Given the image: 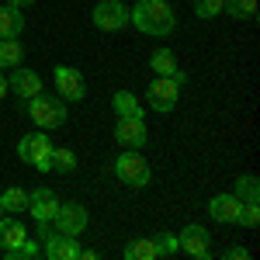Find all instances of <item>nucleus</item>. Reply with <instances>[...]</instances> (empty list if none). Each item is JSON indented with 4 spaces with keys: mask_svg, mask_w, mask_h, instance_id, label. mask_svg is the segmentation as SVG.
<instances>
[{
    "mask_svg": "<svg viewBox=\"0 0 260 260\" xmlns=\"http://www.w3.org/2000/svg\"><path fill=\"white\" fill-rule=\"evenodd\" d=\"M128 21L139 28L142 35H153V39H167L177 28V14H174V7L167 0H139L128 11Z\"/></svg>",
    "mask_w": 260,
    "mask_h": 260,
    "instance_id": "f257e3e1",
    "label": "nucleus"
},
{
    "mask_svg": "<svg viewBox=\"0 0 260 260\" xmlns=\"http://www.w3.org/2000/svg\"><path fill=\"white\" fill-rule=\"evenodd\" d=\"M184 83H187V73H184V70H177L174 77H153V83L146 87V101H149V108L160 111V115L174 111V108H177L180 90H184Z\"/></svg>",
    "mask_w": 260,
    "mask_h": 260,
    "instance_id": "f03ea898",
    "label": "nucleus"
},
{
    "mask_svg": "<svg viewBox=\"0 0 260 260\" xmlns=\"http://www.w3.org/2000/svg\"><path fill=\"white\" fill-rule=\"evenodd\" d=\"M28 118L39 125L42 132H52L66 125V101L52 98V94H35L28 101Z\"/></svg>",
    "mask_w": 260,
    "mask_h": 260,
    "instance_id": "7ed1b4c3",
    "label": "nucleus"
},
{
    "mask_svg": "<svg viewBox=\"0 0 260 260\" xmlns=\"http://www.w3.org/2000/svg\"><path fill=\"white\" fill-rule=\"evenodd\" d=\"M115 177L125 184V187H146L153 180V167L142 156L139 149H125L118 160H115Z\"/></svg>",
    "mask_w": 260,
    "mask_h": 260,
    "instance_id": "20e7f679",
    "label": "nucleus"
},
{
    "mask_svg": "<svg viewBox=\"0 0 260 260\" xmlns=\"http://www.w3.org/2000/svg\"><path fill=\"white\" fill-rule=\"evenodd\" d=\"M18 156L24 163H31L35 170L49 174V170H52V142H49V136L39 128V132H31V136H24V139L18 142Z\"/></svg>",
    "mask_w": 260,
    "mask_h": 260,
    "instance_id": "39448f33",
    "label": "nucleus"
},
{
    "mask_svg": "<svg viewBox=\"0 0 260 260\" xmlns=\"http://www.w3.org/2000/svg\"><path fill=\"white\" fill-rule=\"evenodd\" d=\"M90 21H94V28L115 35V31H121L128 24V7L121 0H101L98 7H94V14H90Z\"/></svg>",
    "mask_w": 260,
    "mask_h": 260,
    "instance_id": "423d86ee",
    "label": "nucleus"
},
{
    "mask_svg": "<svg viewBox=\"0 0 260 260\" xmlns=\"http://www.w3.org/2000/svg\"><path fill=\"white\" fill-rule=\"evenodd\" d=\"M56 233H66V236H80L83 229H87V208H83L80 201H59V212H56Z\"/></svg>",
    "mask_w": 260,
    "mask_h": 260,
    "instance_id": "0eeeda50",
    "label": "nucleus"
},
{
    "mask_svg": "<svg viewBox=\"0 0 260 260\" xmlns=\"http://www.w3.org/2000/svg\"><path fill=\"white\" fill-rule=\"evenodd\" d=\"M177 243H180L184 253H191V257H198V260H212V233L205 225H198V222L187 225L177 236Z\"/></svg>",
    "mask_w": 260,
    "mask_h": 260,
    "instance_id": "6e6552de",
    "label": "nucleus"
},
{
    "mask_svg": "<svg viewBox=\"0 0 260 260\" xmlns=\"http://www.w3.org/2000/svg\"><path fill=\"white\" fill-rule=\"evenodd\" d=\"M56 90H59L62 101H83L87 98V80H83L80 70H73V66H56Z\"/></svg>",
    "mask_w": 260,
    "mask_h": 260,
    "instance_id": "1a4fd4ad",
    "label": "nucleus"
},
{
    "mask_svg": "<svg viewBox=\"0 0 260 260\" xmlns=\"http://www.w3.org/2000/svg\"><path fill=\"white\" fill-rule=\"evenodd\" d=\"M28 212L35 215V222H52V219H56V212H59V198H56V191H49V187H35V191H28Z\"/></svg>",
    "mask_w": 260,
    "mask_h": 260,
    "instance_id": "9d476101",
    "label": "nucleus"
},
{
    "mask_svg": "<svg viewBox=\"0 0 260 260\" xmlns=\"http://www.w3.org/2000/svg\"><path fill=\"white\" fill-rule=\"evenodd\" d=\"M115 139H118L121 149H142L149 132H146V121L142 118H118L115 125Z\"/></svg>",
    "mask_w": 260,
    "mask_h": 260,
    "instance_id": "9b49d317",
    "label": "nucleus"
},
{
    "mask_svg": "<svg viewBox=\"0 0 260 260\" xmlns=\"http://www.w3.org/2000/svg\"><path fill=\"white\" fill-rule=\"evenodd\" d=\"M7 87H11L18 98L31 101L35 94H42V77L35 70H28V66H14V73L7 77Z\"/></svg>",
    "mask_w": 260,
    "mask_h": 260,
    "instance_id": "f8f14e48",
    "label": "nucleus"
},
{
    "mask_svg": "<svg viewBox=\"0 0 260 260\" xmlns=\"http://www.w3.org/2000/svg\"><path fill=\"white\" fill-rule=\"evenodd\" d=\"M240 212H243V201L236 194H215L208 201V215L222 225H236L240 222Z\"/></svg>",
    "mask_w": 260,
    "mask_h": 260,
    "instance_id": "ddd939ff",
    "label": "nucleus"
},
{
    "mask_svg": "<svg viewBox=\"0 0 260 260\" xmlns=\"http://www.w3.org/2000/svg\"><path fill=\"white\" fill-rule=\"evenodd\" d=\"M42 243H45V257H49V260H77V257H80V243H77V236L49 233Z\"/></svg>",
    "mask_w": 260,
    "mask_h": 260,
    "instance_id": "4468645a",
    "label": "nucleus"
},
{
    "mask_svg": "<svg viewBox=\"0 0 260 260\" xmlns=\"http://www.w3.org/2000/svg\"><path fill=\"white\" fill-rule=\"evenodd\" d=\"M24 240H28V229L21 225L18 215H14V219H4V215H0V246H4V250H14V246H21Z\"/></svg>",
    "mask_w": 260,
    "mask_h": 260,
    "instance_id": "2eb2a0df",
    "label": "nucleus"
},
{
    "mask_svg": "<svg viewBox=\"0 0 260 260\" xmlns=\"http://www.w3.org/2000/svg\"><path fill=\"white\" fill-rule=\"evenodd\" d=\"M21 28H24V14H21V7L4 4V7H0V39H18Z\"/></svg>",
    "mask_w": 260,
    "mask_h": 260,
    "instance_id": "dca6fc26",
    "label": "nucleus"
},
{
    "mask_svg": "<svg viewBox=\"0 0 260 260\" xmlns=\"http://www.w3.org/2000/svg\"><path fill=\"white\" fill-rule=\"evenodd\" d=\"M111 108H115L118 118H142V104L132 90H118V94L111 98Z\"/></svg>",
    "mask_w": 260,
    "mask_h": 260,
    "instance_id": "f3484780",
    "label": "nucleus"
},
{
    "mask_svg": "<svg viewBox=\"0 0 260 260\" xmlns=\"http://www.w3.org/2000/svg\"><path fill=\"white\" fill-rule=\"evenodd\" d=\"M149 66H153V73L156 77H174L180 66H177V56L170 52V49H156L153 56H149Z\"/></svg>",
    "mask_w": 260,
    "mask_h": 260,
    "instance_id": "a211bd4d",
    "label": "nucleus"
},
{
    "mask_svg": "<svg viewBox=\"0 0 260 260\" xmlns=\"http://www.w3.org/2000/svg\"><path fill=\"white\" fill-rule=\"evenodd\" d=\"M125 260H160V250L153 240H132L125 243Z\"/></svg>",
    "mask_w": 260,
    "mask_h": 260,
    "instance_id": "6ab92c4d",
    "label": "nucleus"
},
{
    "mask_svg": "<svg viewBox=\"0 0 260 260\" xmlns=\"http://www.w3.org/2000/svg\"><path fill=\"white\" fill-rule=\"evenodd\" d=\"M0 205H4V212L21 215V212H28V191H24V187H7V191L0 194Z\"/></svg>",
    "mask_w": 260,
    "mask_h": 260,
    "instance_id": "aec40b11",
    "label": "nucleus"
},
{
    "mask_svg": "<svg viewBox=\"0 0 260 260\" xmlns=\"http://www.w3.org/2000/svg\"><path fill=\"white\" fill-rule=\"evenodd\" d=\"M233 194H236L240 201H260V180H257V174H240Z\"/></svg>",
    "mask_w": 260,
    "mask_h": 260,
    "instance_id": "412c9836",
    "label": "nucleus"
},
{
    "mask_svg": "<svg viewBox=\"0 0 260 260\" xmlns=\"http://www.w3.org/2000/svg\"><path fill=\"white\" fill-rule=\"evenodd\" d=\"M222 14H229L236 21H257V0H225Z\"/></svg>",
    "mask_w": 260,
    "mask_h": 260,
    "instance_id": "4be33fe9",
    "label": "nucleus"
},
{
    "mask_svg": "<svg viewBox=\"0 0 260 260\" xmlns=\"http://www.w3.org/2000/svg\"><path fill=\"white\" fill-rule=\"evenodd\" d=\"M21 59H24V49H21L18 39H0V66H21Z\"/></svg>",
    "mask_w": 260,
    "mask_h": 260,
    "instance_id": "5701e85b",
    "label": "nucleus"
},
{
    "mask_svg": "<svg viewBox=\"0 0 260 260\" xmlns=\"http://www.w3.org/2000/svg\"><path fill=\"white\" fill-rule=\"evenodd\" d=\"M52 170L56 174H73L77 170V153L66 146H52Z\"/></svg>",
    "mask_w": 260,
    "mask_h": 260,
    "instance_id": "b1692460",
    "label": "nucleus"
},
{
    "mask_svg": "<svg viewBox=\"0 0 260 260\" xmlns=\"http://www.w3.org/2000/svg\"><path fill=\"white\" fill-rule=\"evenodd\" d=\"M222 11H225V0H194V14H198L201 21L219 18Z\"/></svg>",
    "mask_w": 260,
    "mask_h": 260,
    "instance_id": "393cba45",
    "label": "nucleus"
},
{
    "mask_svg": "<svg viewBox=\"0 0 260 260\" xmlns=\"http://www.w3.org/2000/svg\"><path fill=\"white\" fill-rule=\"evenodd\" d=\"M39 253H42V246L31 240V236L21 243V246H14V250H4V257H7V260H28V257H39Z\"/></svg>",
    "mask_w": 260,
    "mask_h": 260,
    "instance_id": "a878e982",
    "label": "nucleus"
},
{
    "mask_svg": "<svg viewBox=\"0 0 260 260\" xmlns=\"http://www.w3.org/2000/svg\"><path fill=\"white\" fill-rule=\"evenodd\" d=\"M153 243H156L160 257H174V253L180 250V243H177V236H174V233H156V236H153Z\"/></svg>",
    "mask_w": 260,
    "mask_h": 260,
    "instance_id": "bb28decb",
    "label": "nucleus"
},
{
    "mask_svg": "<svg viewBox=\"0 0 260 260\" xmlns=\"http://www.w3.org/2000/svg\"><path fill=\"white\" fill-rule=\"evenodd\" d=\"M257 222H260V201H243L240 225H246V229H257Z\"/></svg>",
    "mask_w": 260,
    "mask_h": 260,
    "instance_id": "cd10ccee",
    "label": "nucleus"
},
{
    "mask_svg": "<svg viewBox=\"0 0 260 260\" xmlns=\"http://www.w3.org/2000/svg\"><path fill=\"white\" fill-rule=\"evenodd\" d=\"M246 257H250L246 246H229V253H225V260H246Z\"/></svg>",
    "mask_w": 260,
    "mask_h": 260,
    "instance_id": "c85d7f7f",
    "label": "nucleus"
},
{
    "mask_svg": "<svg viewBox=\"0 0 260 260\" xmlns=\"http://www.w3.org/2000/svg\"><path fill=\"white\" fill-rule=\"evenodd\" d=\"M49 233H52V222H39V225H35V236H39V240H45Z\"/></svg>",
    "mask_w": 260,
    "mask_h": 260,
    "instance_id": "c756f323",
    "label": "nucleus"
},
{
    "mask_svg": "<svg viewBox=\"0 0 260 260\" xmlns=\"http://www.w3.org/2000/svg\"><path fill=\"white\" fill-rule=\"evenodd\" d=\"M7 90H11V87H7V77H4V73H0V101L7 98Z\"/></svg>",
    "mask_w": 260,
    "mask_h": 260,
    "instance_id": "7c9ffc66",
    "label": "nucleus"
},
{
    "mask_svg": "<svg viewBox=\"0 0 260 260\" xmlns=\"http://www.w3.org/2000/svg\"><path fill=\"white\" fill-rule=\"evenodd\" d=\"M77 260H98V253H94V250H80V257Z\"/></svg>",
    "mask_w": 260,
    "mask_h": 260,
    "instance_id": "2f4dec72",
    "label": "nucleus"
},
{
    "mask_svg": "<svg viewBox=\"0 0 260 260\" xmlns=\"http://www.w3.org/2000/svg\"><path fill=\"white\" fill-rule=\"evenodd\" d=\"M7 4H14V7H31L35 0H7Z\"/></svg>",
    "mask_w": 260,
    "mask_h": 260,
    "instance_id": "473e14b6",
    "label": "nucleus"
},
{
    "mask_svg": "<svg viewBox=\"0 0 260 260\" xmlns=\"http://www.w3.org/2000/svg\"><path fill=\"white\" fill-rule=\"evenodd\" d=\"M0 215H4V205H0Z\"/></svg>",
    "mask_w": 260,
    "mask_h": 260,
    "instance_id": "72a5a7b5",
    "label": "nucleus"
}]
</instances>
